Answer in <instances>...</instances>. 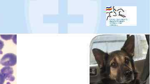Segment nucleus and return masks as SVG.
I'll return each mask as SVG.
<instances>
[{
	"mask_svg": "<svg viewBox=\"0 0 150 84\" xmlns=\"http://www.w3.org/2000/svg\"><path fill=\"white\" fill-rule=\"evenodd\" d=\"M17 63L16 55L13 53H7L2 57L0 61V63L2 66L10 67L15 66Z\"/></svg>",
	"mask_w": 150,
	"mask_h": 84,
	"instance_id": "obj_1",
	"label": "nucleus"
},
{
	"mask_svg": "<svg viewBox=\"0 0 150 84\" xmlns=\"http://www.w3.org/2000/svg\"><path fill=\"white\" fill-rule=\"evenodd\" d=\"M13 73V69L10 67H4L1 70V73L4 76L5 78L9 80H10V78L13 77L12 76Z\"/></svg>",
	"mask_w": 150,
	"mask_h": 84,
	"instance_id": "obj_2",
	"label": "nucleus"
},
{
	"mask_svg": "<svg viewBox=\"0 0 150 84\" xmlns=\"http://www.w3.org/2000/svg\"><path fill=\"white\" fill-rule=\"evenodd\" d=\"M0 36L2 37L3 39L5 40H9L11 38L12 36H13V35H1Z\"/></svg>",
	"mask_w": 150,
	"mask_h": 84,
	"instance_id": "obj_3",
	"label": "nucleus"
},
{
	"mask_svg": "<svg viewBox=\"0 0 150 84\" xmlns=\"http://www.w3.org/2000/svg\"><path fill=\"white\" fill-rule=\"evenodd\" d=\"M5 78L4 76L0 73V84H4V83Z\"/></svg>",
	"mask_w": 150,
	"mask_h": 84,
	"instance_id": "obj_4",
	"label": "nucleus"
},
{
	"mask_svg": "<svg viewBox=\"0 0 150 84\" xmlns=\"http://www.w3.org/2000/svg\"><path fill=\"white\" fill-rule=\"evenodd\" d=\"M4 45V43L2 40H0V50H2Z\"/></svg>",
	"mask_w": 150,
	"mask_h": 84,
	"instance_id": "obj_5",
	"label": "nucleus"
}]
</instances>
